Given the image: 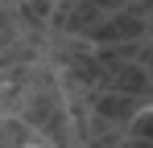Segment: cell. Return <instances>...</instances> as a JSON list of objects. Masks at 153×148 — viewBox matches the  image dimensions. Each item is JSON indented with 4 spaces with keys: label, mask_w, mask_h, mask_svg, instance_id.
I'll list each match as a JSON object with an SVG mask.
<instances>
[{
    "label": "cell",
    "mask_w": 153,
    "mask_h": 148,
    "mask_svg": "<svg viewBox=\"0 0 153 148\" xmlns=\"http://www.w3.org/2000/svg\"><path fill=\"white\" fill-rule=\"evenodd\" d=\"M103 12H108V4H100V0H66V4H54L46 33H54V37H79L83 41L87 29H95L103 21Z\"/></svg>",
    "instance_id": "obj_1"
},
{
    "label": "cell",
    "mask_w": 153,
    "mask_h": 148,
    "mask_svg": "<svg viewBox=\"0 0 153 148\" xmlns=\"http://www.w3.org/2000/svg\"><path fill=\"white\" fill-rule=\"evenodd\" d=\"M100 91L128 95V99H149V66H141V62L112 66V70H103V86Z\"/></svg>",
    "instance_id": "obj_2"
},
{
    "label": "cell",
    "mask_w": 153,
    "mask_h": 148,
    "mask_svg": "<svg viewBox=\"0 0 153 148\" xmlns=\"http://www.w3.org/2000/svg\"><path fill=\"white\" fill-rule=\"evenodd\" d=\"M149 127H153V115H149V111H141V115L128 123L120 136H124V140H149Z\"/></svg>",
    "instance_id": "obj_3"
},
{
    "label": "cell",
    "mask_w": 153,
    "mask_h": 148,
    "mask_svg": "<svg viewBox=\"0 0 153 148\" xmlns=\"http://www.w3.org/2000/svg\"><path fill=\"white\" fill-rule=\"evenodd\" d=\"M116 148H149V140H124V136H120V144Z\"/></svg>",
    "instance_id": "obj_4"
},
{
    "label": "cell",
    "mask_w": 153,
    "mask_h": 148,
    "mask_svg": "<svg viewBox=\"0 0 153 148\" xmlns=\"http://www.w3.org/2000/svg\"><path fill=\"white\" fill-rule=\"evenodd\" d=\"M29 148H50V144H29Z\"/></svg>",
    "instance_id": "obj_5"
}]
</instances>
